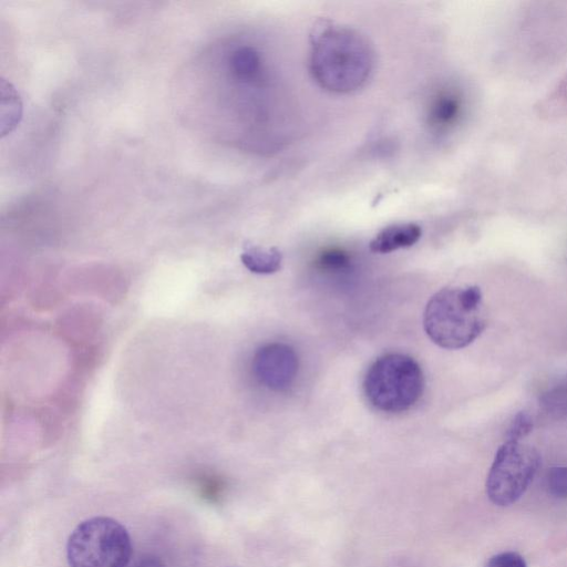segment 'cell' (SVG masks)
<instances>
[{
  "instance_id": "6da1fadb",
  "label": "cell",
  "mask_w": 567,
  "mask_h": 567,
  "mask_svg": "<svg viewBox=\"0 0 567 567\" xmlns=\"http://www.w3.org/2000/svg\"><path fill=\"white\" fill-rule=\"evenodd\" d=\"M374 51L359 31L332 21H319L310 37L309 66L324 90L346 94L362 87L374 69Z\"/></svg>"
},
{
  "instance_id": "7a4b0ae2",
  "label": "cell",
  "mask_w": 567,
  "mask_h": 567,
  "mask_svg": "<svg viewBox=\"0 0 567 567\" xmlns=\"http://www.w3.org/2000/svg\"><path fill=\"white\" fill-rule=\"evenodd\" d=\"M486 310L477 286L445 287L429 300L423 327L439 347L462 349L475 341L486 327Z\"/></svg>"
},
{
  "instance_id": "3957f363",
  "label": "cell",
  "mask_w": 567,
  "mask_h": 567,
  "mask_svg": "<svg viewBox=\"0 0 567 567\" xmlns=\"http://www.w3.org/2000/svg\"><path fill=\"white\" fill-rule=\"evenodd\" d=\"M424 375L420 364L403 353L379 357L363 379V392L368 402L385 413L410 410L422 396Z\"/></svg>"
},
{
  "instance_id": "277c9868",
  "label": "cell",
  "mask_w": 567,
  "mask_h": 567,
  "mask_svg": "<svg viewBox=\"0 0 567 567\" xmlns=\"http://www.w3.org/2000/svg\"><path fill=\"white\" fill-rule=\"evenodd\" d=\"M131 537L117 520L96 516L80 523L66 544L70 567H127Z\"/></svg>"
},
{
  "instance_id": "5b68a950",
  "label": "cell",
  "mask_w": 567,
  "mask_h": 567,
  "mask_svg": "<svg viewBox=\"0 0 567 567\" xmlns=\"http://www.w3.org/2000/svg\"><path fill=\"white\" fill-rule=\"evenodd\" d=\"M540 465L539 453L520 441L506 440L497 450L486 478V494L497 506L517 502Z\"/></svg>"
},
{
  "instance_id": "8992f818",
  "label": "cell",
  "mask_w": 567,
  "mask_h": 567,
  "mask_svg": "<svg viewBox=\"0 0 567 567\" xmlns=\"http://www.w3.org/2000/svg\"><path fill=\"white\" fill-rule=\"evenodd\" d=\"M299 369L296 351L286 343L272 342L259 348L252 359L256 379L267 389L280 392L295 382Z\"/></svg>"
},
{
  "instance_id": "52a82bcc",
  "label": "cell",
  "mask_w": 567,
  "mask_h": 567,
  "mask_svg": "<svg viewBox=\"0 0 567 567\" xmlns=\"http://www.w3.org/2000/svg\"><path fill=\"white\" fill-rule=\"evenodd\" d=\"M465 111L462 92L451 85L435 90L426 105L425 121L433 133L445 134L455 128Z\"/></svg>"
},
{
  "instance_id": "ba28073f",
  "label": "cell",
  "mask_w": 567,
  "mask_h": 567,
  "mask_svg": "<svg viewBox=\"0 0 567 567\" xmlns=\"http://www.w3.org/2000/svg\"><path fill=\"white\" fill-rule=\"evenodd\" d=\"M422 236V228L415 223H399L386 226L370 241L369 248L375 254H389L416 244Z\"/></svg>"
},
{
  "instance_id": "9c48e42d",
  "label": "cell",
  "mask_w": 567,
  "mask_h": 567,
  "mask_svg": "<svg viewBox=\"0 0 567 567\" xmlns=\"http://www.w3.org/2000/svg\"><path fill=\"white\" fill-rule=\"evenodd\" d=\"M244 266L255 274L269 275L278 271L281 267L282 255L275 248H264L249 245L240 256Z\"/></svg>"
},
{
  "instance_id": "30bf717a",
  "label": "cell",
  "mask_w": 567,
  "mask_h": 567,
  "mask_svg": "<svg viewBox=\"0 0 567 567\" xmlns=\"http://www.w3.org/2000/svg\"><path fill=\"white\" fill-rule=\"evenodd\" d=\"M230 69L239 80L245 82L255 81L261 75V56L255 48L241 45L230 55Z\"/></svg>"
},
{
  "instance_id": "8fae6325",
  "label": "cell",
  "mask_w": 567,
  "mask_h": 567,
  "mask_svg": "<svg viewBox=\"0 0 567 567\" xmlns=\"http://www.w3.org/2000/svg\"><path fill=\"white\" fill-rule=\"evenodd\" d=\"M539 404L553 417L567 416V378L546 390Z\"/></svg>"
},
{
  "instance_id": "7c38bea8",
  "label": "cell",
  "mask_w": 567,
  "mask_h": 567,
  "mask_svg": "<svg viewBox=\"0 0 567 567\" xmlns=\"http://www.w3.org/2000/svg\"><path fill=\"white\" fill-rule=\"evenodd\" d=\"M351 255L347 250L330 247L318 255L316 265L320 270L340 274L351 267Z\"/></svg>"
},
{
  "instance_id": "4fadbf2b",
  "label": "cell",
  "mask_w": 567,
  "mask_h": 567,
  "mask_svg": "<svg viewBox=\"0 0 567 567\" xmlns=\"http://www.w3.org/2000/svg\"><path fill=\"white\" fill-rule=\"evenodd\" d=\"M547 487L549 493L557 498H567V466H557L548 471Z\"/></svg>"
},
{
  "instance_id": "5bb4252c",
  "label": "cell",
  "mask_w": 567,
  "mask_h": 567,
  "mask_svg": "<svg viewBox=\"0 0 567 567\" xmlns=\"http://www.w3.org/2000/svg\"><path fill=\"white\" fill-rule=\"evenodd\" d=\"M533 429V419L526 412H519L512 421L506 437L512 441H520Z\"/></svg>"
},
{
  "instance_id": "9a60e30c",
  "label": "cell",
  "mask_w": 567,
  "mask_h": 567,
  "mask_svg": "<svg viewBox=\"0 0 567 567\" xmlns=\"http://www.w3.org/2000/svg\"><path fill=\"white\" fill-rule=\"evenodd\" d=\"M485 567H527L524 558L515 551H504L489 558Z\"/></svg>"
},
{
  "instance_id": "2e32d148",
  "label": "cell",
  "mask_w": 567,
  "mask_h": 567,
  "mask_svg": "<svg viewBox=\"0 0 567 567\" xmlns=\"http://www.w3.org/2000/svg\"><path fill=\"white\" fill-rule=\"evenodd\" d=\"M133 567H165V565L158 557L146 555L141 557Z\"/></svg>"
}]
</instances>
